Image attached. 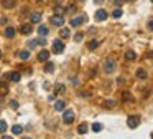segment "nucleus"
<instances>
[{
    "instance_id": "34",
    "label": "nucleus",
    "mask_w": 153,
    "mask_h": 139,
    "mask_svg": "<svg viewBox=\"0 0 153 139\" xmlns=\"http://www.w3.org/2000/svg\"><path fill=\"white\" fill-rule=\"evenodd\" d=\"M10 108L12 109H18V101H10Z\"/></svg>"
},
{
    "instance_id": "13",
    "label": "nucleus",
    "mask_w": 153,
    "mask_h": 139,
    "mask_svg": "<svg viewBox=\"0 0 153 139\" xmlns=\"http://www.w3.org/2000/svg\"><path fill=\"white\" fill-rule=\"evenodd\" d=\"M64 106H66V103L63 101V99H58V101H54V109L59 111V113H63V111H64Z\"/></svg>"
},
{
    "instance_id": "33",
    "label": "nucleus",
    "mask_w": 153,
    "mask_h": 139,
    "mask_svg": "<svg viewBox=\"0 0 153 139\" xmlns=\"http://www.w3.org/2000/svg\"><path fill=\"white\" fill-rule=\"evenodd\" d=\"M54 10H56V13H58V15H63V13L66 12V9H63V7H59V5H58V7H56Z\"/></svg>"
},
{
    "instance_id": "31",
    "label": "nucleus",
    "mask_w": 153,
    "mask_h": 139,
    "mask_svg": "<svg viewBox=\"0 0 153 139\" xmlns=\"http://www.w3.org/2000/svg\"><path fill=\"white\" fill-rule=\"evenodd\" d=\"M83 38H84V33H81V32H78V33L74 35V40H76V42H81Z\"/></svg>"
},
{
    "instance_id": "17",
    "label": "nucleus",
    "mask_w": 153,
    "mask_h": 139,
    "mask_svg": "<svg viewBox=\"0 0 153 139\" xmlns=\"http://www.w3.org/2000/svg\"><path fill=\"white\" fill-rule=\"evenodd\" d=\"M15 4H17L15 0H2V5H4L5 9H13Z\"/></svg>"
},
{
    "instance_id": "23",
    "label": "nucleus",
    "mask_w": 153,
    "mask_h": 139,
    "mask_svg": "<svg viewBox=\"0 0 153 139\" xmlns=\"http://www.w3.org/2000/svg\"><path fill=\"white\" fill-rule=\"evenodd\" d=\"M69 35H71V32L68 28H61V30H59V37H61V38H69Z\"/></svg>"
},
{
    "instance_id": "15",
    "label": "nucleus",
    "mask_w": 153,
    "mask_h": 139,
    "mask_svg": "<svg viewBox=\"0 0 153 139\" xmlns=\"http://www.w3.org/2000/svg\"><path fill=\"white\" fill-rule=\"evenodd\" d=\"M9 93V84L5 81H0V96H5Z\"/></svg>"
},
{
    "instance_id": "43",
    "label": "nucleus",
    "mask_w": 153,
    "mask_h": 139,
    "mask_svg": "<svg viewBox=\"0 0 153 139\" xmlns=\"http://www.w3.org/2000/svg\"><path fill=\"white\" fill-rule=\"evenodd\" d=\"M36 2H43V0H36Z\"/></svg>"
},
{
    "instance_id": "41",
    "label": "nucleus",
    "mask_w": 153,
    "mask_h": 139,
    "mask_svg": "<svg viewBox=\"0 0 153 139\" xmlns=\"http://www.w3.org/2000/svg\"><path fill=\"white\" fill-rule=\"evenodd\" d=\"M94 2H95V4H97V5H100V4H102V2H104V0H94Z\"/></svg>"
},
{
    "instance_id": "27",
    "label": "nucleus",
    "mask_w": 153,
    "mask_h": 139,
    "mask_svg": "<svg viewBox=\"0 0 153 139\" xmlns=\"http://www.w3.org/2000/svg\"><path fill=\"white\" fill-rule=\"evenodd\" d=\"M20 60H28L30 58V51L28 50H23V51H20Z\"/></svg>"
},
{
    "instance_id": "6",
    "label": "nucleus",
    "mask_w": 153,
    "mask_h": 139,
    "mask_svg": "<svg viewBox=\"0 0 153 139\" xmlns=\"http://www.w3.org/2000/svg\"><path fill=\"white\" fill-rule=\"evenodd\" d=\"M109 17V13L105 12L104 9H99L97 12H95V15H94V18H95V22H104L105 18Z\"/></svg>"
},
{
    "instance_id": "8",
    "label": "nucleus",
    "mask_w": 153,
    "mask_h": 139,
    "mask_svg": "<svg viewBox=\"0 0 153 139\" xmlns=\"http://www.w3.org/2000/svg\"><path fill=\"white\" fill-rule=\"evenodd\" d=\"M7 78H9V80H12L13 83H18V81L21 80V76H20V73H18V71H12V73H9V75H7Z\"/></svg>"
},
{
    "instance_id": "18",
    "label": "nucleus",
    "mask_w": 153,
    "mask_h": 139,
    "mask_svg": "<svg viewBox=\"0 0 153 139\" xmlns=\"http://www.w3.org/2000/svg\"><path fill=\"white\" fill-rule=\"evenodd\" d=\"M5 37H7V38H13V37H15V28H13V27H7V28H5Z\"/></svg>"
},
{
    "instance_id": "40",
    "label": "nucleus",
    "mask_w": 153,
    "mask_h": 139,
    "mask_svg": "<svg viewBox=\"0 0 153 139\" xmlns=\"http://www.w3.org/2000/svg\"><path fill=\"white\" fill-rule=\"evenodd\" d=\"M48 101H54V94H50V96H48Z\"/></svg>"
},
{
    "instance_id": "22",
    "label": "nucleus",
    "mask_w": 153,
    "mask_h": 139,
    "mask_svg": "<svg viewBox=\"0 0 153 139\" xmlns=\"http://www.w3.org/2000/svg\"><path fill=\"white\" fill-rule=\"evenodd\" d=\"M122 15H124V12H122V9H120V7H117V9L112 12V17H114V18H120Z\"/></svg>"
},
{
    "instance_id": "21",
    "label": "nucleus",
    "mask_w": 153,
    "mask_h": 139,
    "mask_svg": "<svg viewBox=\"0 0 153 139\" xmlns=\"http://www.w3.org/2000/svg\"><path fill=\"white\" fill-rule=\"evenodd\" d=\"M48 32H50V28H48V27H45V25H40V27H38V33L41 35V37L48 35Z\"/></svg>"
},
{
    "instance_id": "24",
    "label": "nucleus",
    "mask_w": 153,
    "mask_h": 139,
    "mask_svg": "<svg viewBox=\"0 0 153 139\" xmlns=\"http://www.w3.org/2000/svg\"><path fill=\"white\" fill-rule=\"evenodd\" d=\"M132 99H133V96H132V94H130L128 91H124V93H122V101H132Z\"/></svg>"
},
{
    "instance_id": "28",
    "label": "nucleus",
    "mask_w": 153,
    "mask_h": 139,
    "mask_svg": "<svg viewBox=\"0 0 153 139\" xmlns=\"http://www.w3.org/2000/svg\"><path fill=\"white\" fill-rule=\"evenodd\" d=\"M92 131H94V133L102 131V124H100V122H94V124H92Z\"/></svg>"
},
{
    "instance_id": "9",
    "label": "nucleus",
    "mask_w": 153,
    "mask_h": 139,
    "mask_svg": "<svg viewBox=\"0 0 153 139\" xmlns=\"http://www.w3.org/2000/svg\"><path fill=\"white\" fill-rule=\"evenodd\" d=\"M20 32H21L23 35H30L31 32H33V27L30 25V23H25V25L20 27Z\"/></svg>"
},
{
    "instance_id": "5",
    "label": "nucleus",
    "mask_w": 153,
    "mask_h": 139,
    "mask_svg": "<svg viewBox=\"0 0 153 139\" xmlns=\"http://www.w3.org/2000/svg\"><path fill=\"white\" fill-rule=\"evenodd\" d=\"M63 51H64V43H63L61 40H54L53 42V53L59 55V53H63Z\"/></svg>"
},
{
    "instance_id": "26",
    "label": "nucleus",
    "mask_w": 153,
    "mask_h": 139,
    "mask_svg": "<svg viewBox=\"0 0 153 139\" xmlns=\"http://www.w3.org/2000/svg\"><path fill=\"white\" fill-rule=\"evenodd\" d=\"M97 46H99V40H92V42H89L87 48H89V50H95Z\"/></svg>"
},
{
    "instance_id": "45",
    "label": "nucleus",
    "mask_w": 153,
    "mask_h": 139,
    "mask_svg": "<svg viewBox=\"0 0 153 139\" xmlns=\"http://www.w3.org/2000/svg\"><path fill=\"white\" fill-rule=\"evenodd\" d=\"M150 2H152V4H153V0H150Z\"/></svg>"
},
{
    "instance_id": "11",
    "label": "nucleus",
    "mask_w": 153,
    "mask_h": 139,
    "mask_svg": "<svg viewBox=\"0 0 153 139\" xmlns=\"http://www.w3.org/2000/svg\"><path fill=\"white\" fill-rule=\"evenodd\" d=\"M66 91V86L63 83H56L54 84V94H63V93Z\"/></svg>"
},
{
    "instance_id": "42",
    "label": "nucleus",
    "mask_w": 153,
    "mask_h": 139,
    "mask_svg": "<svg viewBox=\"0 0 153 139\" xmlns=\"http://www.w3.org/2000/svg\"><path fill=\"white\" fill-rule=\"evenodd\" d=\"M0 58H2V51H0Z\"/></svg>"
},
{
    "instance_id": "4",
    "label": "nucleus",
    "mask_w": 153,
    "mask_h": 139,
    "mask_svg": "<svg viewBox=\"0 0 153 139\" xmlns=\"http://www.w3.org/2000/svg\"><path fill=\"white\" fill-rule=\"evenodd\" d=\"M51 25H54V27H63L64 25V17H63V15H58V13H56V15H51Z\"/></svg>"
},
{
    "instance_id": "16",
    "label": "nucleus",
    "mask_w": 153,
    "mask_h": 139,
    "mask_svg": "<svg viewBox=\"0 0 153 139\" xmlns=\"http://www.w3.org/2000/svg\"><path fill=\"white\" fill-rule=\"evenodd\" d=\"M147 71H145L143 68H138V70H137V78H138V80H147Z\"/></svg>"
},
{
    "instance_id": "46",
    "label": "nucleus",
    "mask_w": 153,
    "mask_h": 139,
    "mask_svg": "<svg viewBox=\"0 0 153 139\" xmlns=\"http://www.w3.org/2000/svg\"><path fill=\"white\" fill-rule=\"evenodd\" d=\"M152 56H153V51H152Z\"/></svg>"
},
{
    "instance_id": "44",
    "label": "nucleus",
    "mask_w": 153,
    "mask_h": 139,
    "mask_svg": "<svg viewBox=\"0 0 153 139\" xmlns=\"http://www.w3.org/2000/svg\"><path fill=\"white\" fill-rule=\"evenodd\" d=\"M128 2H133V0H128Z\"/></svg>"
},
{
    "instance_id": "38",
    "label": "nucleus",
    "mask_w": 153,
    "mask_h": 139,
    "mask_svg": "<svg viewBox=\"0 0 153 139\" xmlns=\"http://www.w3.org/2000/svg\"><path fill=\"white\" fill-rule=\"evenodd\" d=\"M73 84H74V86H78V84H79V80H78V78H73Z\"/></svg>"
},
{
    "instance_id": "30",
    "label": "nucleus",
    "mask_w": 153,
    "mask_h": 139,
    "mask_svg": "<svg viewBox=\"0 0 153 139\" xmlns=\"http://www.w3.org/2000/svg\"><path fill=\"white\" fill-rule=\"evenodd\" d=\"M5 131H7V122L0 119V134H2V133H5Z\"/></svg>"
},
{
    "instance_id": "1",
    "label": "nucleus",
    "mask_w": 153,
    "mask_h": 139,
    "mask_svg": "<svg viewBox=\"0 0 153 139\" xmlns=\"http://www.w3.org/2000/svg\"><path fill=\"white\" fill-rule=\"evenodd\" d=\"M115 66H117L115 60L107 58L105 61H104V71H105V73H114V71H115Z\"/></svg>"
},
{
    "instance_id": "2",
    "label": "nucleus",
    "mask_w": 153,
    "mask_h": 139,
    "mask_svg": "<svg viewBox=\"0 0 153 139\" xmlns=\"http://www.w3.org/2000/svg\"><path fill=\"white\" fill-rule=\"evenodd\" d=\"M63 121H64V124H73L74 122V111L71 109L63 111Z\"/></svg>"
},
{
    "instance_id": "20",
    "label": "nucleus",
    "mask_w": 153,
    "mask_h": 139,
    "mask_svg": "<svg viewBox=\"0 0 153 139\" xmlns=\"http://www.w3.org/2000/svg\"><path fill=\"white\" fill-rule=\"evenodd\" d=\"M12 133H13L15 136H20L21 133H23V127H21L20 124H15V126L12 127Z\"/></svg>"
},
{
    "instance_id": "10",
    "label": "nucleus",
    "mask_w": 153,
    "mask_h": 139,
    "mask_svg": "<svg viewBox=\"0 0 153 139\" xmlns=\"http://www.w3.org/2000/svg\"><path fill=\"white\" fill-rule=\"evenodd\" d=\"M48 58H50V51L48 50H41L38 53V60L40 61H48Z\"/></svg>"
},
{
    "instance_id": "47",
    "label": "nucleus",
    "mask_w": 153,
    "mask_h": 139,
    "mask_svg": "<svg viewBox=\"0 0 153 139\" xmlns=\"http://www.w3.org/2000/svg\"><path fill=\"white\" fill-rule=\"evenodd\" d=\"M152 138H153V133H152Z\"/></svg>"
},
{
    "instance_id": "12",
    "label": "nucleus",
    "mask_w": 153,
    "mask_h": 139,
    "mask_svg": "<svg viewBox=\"0 0 153 139\" xmlns=\"http://www.w3.org/2000/svg\"><path fill=\"white\" fill-rule=\"evenodd\" d=\"M30 18H31V23H40V22H41V13L40 12H31Z\"/></svg>"
},
{
    "instance_id": "39",
    "label": "nucleus",
    "mask_w": 153,
    "mask_h": 139,
    "mask_svg": "<svg viewBox=\"0 0 153 139\" xmlns=\"http://www.w3.org/2000/svg\"><path fill=\"white\" fill-rule=\"evenodd\" d=\"M117 83H119V84H124L125 80H124V78H119V80H117Z\"/></svg>"
},
{
    "instance_id": "14",
    "label": "nucleus",
    "mask_w": 153,
    "mask_h": 139,
    "mask_svg": "<svg viewBox=\"0 0 153 139\" xmlns=\"http://www.w3.org/2000/svg\"><path fill=\"white\" fill-rule=\"evenodd\" d=\"M125 60H127V61H133V60H137V53L133 50L125 51Z\"/></svg>"
},
{
    "instance_id": "32",
    "label": "nucleus",
    "mask_w": 153,
    "mask_h": 139,
    "mask_svg": "<svg viewBox=\"0 0 153 139\" xmlns=\"http://www.w3.org/2000/svg\"><path fill=\"white\" fill-rule=\"evenodd\" d=\"M36 42L40 43V45H41V46H45L46 43H48V42H46V38H45V37H40V38H38V40H36Z\"/></svg>"
},
{
    "instance_id": "7",
    "label": "nucleus",
    "mask_w": 153,
    "mask_h": 139,
    "mask_svg": "<svg viewBox=\"0 0 153 139\" xmlns=\"http://www.w3.org/2000/svg\"><path fill=\"white\" fill-rule=\"evenodd\" d=\"M84 22H86V15H79V17H74L71 20V27H79L83 25Z\"/></svg>"
},
{
    "instance_id": "19",
    "label": "nucleus",
    "mask_w": 153,
    "mask_h": 139,
    "mask_svg": "<svg viewBox=\"0 0 153 139\" xmlns=\"http://www.w3.org/2000/svg\"><path fill=\"white\" fill-rule=\"evenodd\" d=\"M45 73H53L54 71V63H51V61H45Z\"/></svg>"
},
{
    "instance_id": "3",
    "label": "nucleus",
    "mask_w": 153,
    "mask_h": 139,
    "mask_svg": "<svg viewBox=\"0 0 153 139\" xmlns=\"http://www.w3.org/2000/svg\"><path fill=\"white\" fill-rule=\"evenodd\" d=\"M127 126L130 127V129H135V127H138V126H140V116H128Z\"/></svg>"
},
{
    "instance_id": "37",
    "label": "nucleus",
    "mask_w": 153,
    "mask_h": 139,
    "mask_svg": "<svg viewBox=\"0 0 153 139\" xmlns=\"http://www.w3.org/2000/svg\"><path fill=\"white\" fill-rule=\"evenodd\" d=\"M148 30H150V32H153V20L148 22Z\"/></svg>"
},
{
    "instance_id": "36",
    "label": "nucleus",
    "mask_w": 153,
    "mask_h": 139,
    "mask_svg": "<svg viewBox=\"0 0 153 139\" xmlns=\"http://www.w3.org/2000/svg\"><path fill=\"white\" fill-rule=\"evenodd\" d=\"M36 45H38V42H35V40H31V42L28 43V46H30V48H33V46H36Z\"/></svg>"
},
{
    "instance_id": "35",
    "label": "nucleus",
    "mask_w": 153,
    "mask_h": 139,
    "mask_svg": "<svg viewBox=\"0 0 153 139\" xmlns=\"http://www.w3.org/2000/svg\"><path fill=\"white\" fill-rule=\"evenodd\" d=\"M124 2H125V0H114V5H115V7H122Z\"/></svg>"
},
{
    "instance_id": "29",
    "label": "nucleus",
    "mask_w": 153,
    "mask_h": 139,
    "mask_svg": "<svg viewBox=\"0 0 153 139\" xmlns=\"http://www.w3.org/2000/svg\"><path fill=\"white\" fill-rule=\"evenodd\" d=\"M104 106L110 109V108H114V106H115V101H112V99H107V101H104Z\"/></svg>"
},
{
    "instance_id": "25",
    "label": "nucleus",
    "mask_w": 153,
    "mask_h": 139,
    "mask_svg": "<svg viewBox=\"0 0 153 139\" xmlns=\"http://www.w3.org/2000/svg\"><path fill=\"white\" fill-rule=\"evenodd\" d=\"M78 133H79V134H86V133H87V124H86V122H83V124H79V127H78Z\"/></svg>"
}]
</instances>
